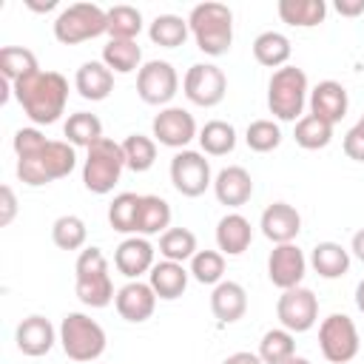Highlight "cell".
I'll return each mask as SVG.
<instances>
[{"label": "cell", "mask_w": 364, "mask_h": 364, "mask_svg": "<svg viewBox=\"0 0 364 364\" xmlns=\"http://www.w3.org/2000/svg\"><path fill=\"white\" fill-rule=\"evenodd\" d=\"M199 145L208 156H228L236 148V128L225 119H210L199 128Z\"/></svg>", "instance_id": "1f68e13d"}, {"label": "cell", "mask_w": 364, "mask_h": 364, "mask_svg": "<svg viewBox=\"0 0 364 364\" xmlns=\"http://www.w3.org/2000/svg\"><path fill=\"white\" fill-rule=\"evenodd\" d=\"M34 71H40L34 51H28L23 46H3L0 48V74L9 85H14L17 80H23Z\"/></svg>", "instance_id": "e575fe53"}, {"label": "cell", "mask_w": 364, "mask_h": 364, "mask_svg": "<svg viewBox=\"0 0 364 364\" xmlns=\"http://www.w3.org/2000/svg\"><path fill=\"white\" fill-rule=\"evenodd\" d=\"M171 225V205L162 196L145 193L139 202V216H136V236H154L165 233Z\"/></svg>", "instance_id": "f546056e"}, {"label": "cell", "mask_w": 364, "mask_h": 364, "mask_svg": "<svg viewBox=\"0 0 364 364\" xmlns=\"http://www.w3.org/2000/svg\"><path fill=\"white\" fill-rule=\"evenodd\" d=\"M185 97L199 108H213L228 94V77L216 63H193L182 77Z\"/></svg>", "instance_id": "30bf717a"}, {"label": "cell", "mask_w": 364, "mask_h": 364, "mask_svg": "<svg viewBox=\"0 0 364 364\" xmlns=\"http://www.w3.org/2000/svg\"><path fill=\"white\" fill-rule=\"evenodd\" d=\"M245 142L256 154H270L282 145V128L273 119H253L245 131Z\"/></svg>", "instance_id": "7bdbcfd3"}, {"label": "cell", "mask_w": 364, "mask_h": 364, "mask_svg": "<svg viewBox=\"0 0 364 364\" xmlns=\"http://www.w3.org/2000/svg\"><path fill=\"white\" fill-rule=\"evenodd\" d=\"M139 202H142V193H117L114 202L108 205V225L117 230V233H134L136 236V216H139Z\"/></svg>", "instance_id": "8d00e7d4"}, {"label": "cell", "mask_w": 364, "mask_h": 364, "mask_svg": "<svg viewBox=\"0 0 364 364\" xmlns=\"http://www.w3.org/2000/svg\"><path fill=\"white\" fill-rule=\"evenodd\" d=\"M310 97V85H307V74L296 65H284L279 71H273L270 82H267V108L276 119L282 122H299L304 114Z\"/></svg>", "instance_id": "8992f818"}, {"label": "cell", "mask_w": 364, "mask_h": 364, "mask_svg": "<svg viewBox=\"0 0 364 364\" xmlns=\"http://www.w3.org/2000/svg\"><path fill=\"white\" fill-rule=\"evenodd\" d=\"M154 253L156 250H154V245L145 236H128L114 250V267L122 276H128L131 282H136L142 273H151V267L156 264Z\"/></svg>", "instance_id": "ffe728a7"}, {"label": "cell", "mask_w": 364, "mask_h": 364, "mask_svg": "<svg viewBox=\"0 0 364 364\" xmlns=\"http://www.w3.org/2000/svg\"><path fill=\"white\" fill-rule=\"evenodd\" d=\"M46 142V134L40 131V128H20L17 134H14V154L17 156H26V154H31V151H37L40 145Z\"/></svg>", "instance_id": "ee69618b"}, {"label": "cell", "mask_w": 364, "mask_h": 364, "mask_svg": "<svg viewBox=\"0 0 364 364\" xmlns=\"http://www.w3.org/2000/svg\"><path fill=\"white\" fill-rule=\"evenodd\" d=\"M290 54H293V46H290L287 34H282V31H262L253 40V57L264 68H276V71L284 68Z\"/></svg>", "instance_id": "83f0119b"}, {"label": "cell", "mask_w": 364, "mask_h": 364, "mask_svg": "<svg viewBox=\"0 0 364 364\" xmlns=\"http://www.w3.org/2000/svg\"><path fill=\"white\" fill-rule=\"evenodd\" d=\"M350 253H353L358 262H364V228L353 233V242H350Z\"/></svg>", "instance_id": "681fc988"}, {"label": "cell", "mask_w": 364, "mask_h": 364, "mask_svg": "<svg viewBox=\"0 0 364 364\" xmlns=\"http://www.w3.org/2000/svg\"><path fill=\"white\" fill-rule=\"evenodd\" d=\"M74 290L77 299L85 307H108L114 301V282H111V267L108 259L100 247H82L74 264Z\"/></svg>", "instance_id": "277c9868"}, {"label": "cell", "mask_w": 364, "mask_h": 364, "mask_svg": "<svg viewBox=\"0 0 364 364\" xmlns=\"http://www.w3.org/2000/svg\"><path fill=\"white\" fill-rule=\"evenodd\" d=\"M188 279H191V270H185L182 262H156L148 273V284L154 287L156 299H165V301H173L179 299L185 290H188Z\"/></svg>", "instance_id": "d4e9b609"}, {"label": "cell", "mask_w": 364, "mask_h": 364, "mask_svg": "<svg viewBox=\"0 0 364 364\" xmlns=\"http://www.w3.org/2000/svg\"><path fill=\"white\" fill-rule=\"evenodd\" d=\"M276 318L293 336L313 330L316 321H318V299H316V293L310 287H301V284L290 287V290H282V296L276 301Z\"/></svg>", "instance_id": "7c38bea8"}, {"label": "cell", "mask_w": 364, "mask_h": 364, "mask_svg": "<svg viewBox=\"0 0 364 364\" xmlns=\"http://www.w3.org/2000/svg\"><path fill=\"white\" fill-rule=\"evenodd\" d=\"M151 136L165 145V148H176V151H185V145L191 139L199 136L196 131V119L191 111L179 108V105H168V108H159V114L154 117L151 122Z\"/></svg>", "instance_id": "5bb4252c"}, {"label": "cell", "mask_w": 364, "mask_h": 364, "mask_svg": "<svg viewBox=\"0 0 364 364\" xmlns=\"http://www.w3.org/2000/svg\"><path fill=\"white\" fill-rule=\"evenodd\" d=\"M304 273H307V256H304V250L299 245H293V242L273 245V250L267 256V279L279 290L299 287Z\"/></svg>", "instance_id": "9a60e30c"}, {"label": "cell", "mask_w": 364, "mask_h": 364, "mask_svg": "<svg viewBox=\"0 0 364 364\" xmlns=\"http://www.w3.org/2000/svg\"><path fill=\"white\" fill-rule=\"evenodd\" d=\"M191 276L199 284H219L225 282V256L219 250H196L191 259Z\"/></svg>", "instance_id": "b9f144b4"}, {"label": "cell", "mask_w": 364, "mask_h": 364, "mask_svg": "<svg viewBox=\"0 0 364 364\" xmlns=\"http://www.w3.org/2000/svg\"><path fill=\"white\" fill-rule=\"evenodd\" d=\"M253 242V228L242 213H225L216 225V247L222 256H242Z\"/></svg>", "instance_id": "cb8c5ba5"}, {"label": "cell", "mask_w": 364, "mask_h": 364, "mask_svg": "<svg viewBox=\"0 0 364 364\" xmlns=\"http://www.w3.org/2000/svg\"><path fill=\"white\" fill-rule=\"evenodd\" d=\"M276 11H279L282 23H287L293 28H313V26L324 23L327 3L324 0H279Z\"/></svg>", "instance_id": "4316f807"}, {"label": "cell", "mask_w": 364, "mask_h": 364, "mask_svg": "<svg viewBox=\"0 0 364 364\" xmlns=\"http://www.w3.org/2000/svg\"><path fill=\"white\" fill-rule=\"evenodd\" d=\"M14 341L23 355L40 358V355L51 353V347L60 341V333L54 330V324L46 316H26L14 330Z\"/></svg>", "instance_id": "2e32d148"}, {"label": "cell", "mask_w": 364, "mask_h": 364, "mask_svg": "<svg viewBox=\"0 0 364 364\" xmlns=\"http://www.w3.org/2000/svg\"><path fill=\"white\" fill-rule=\"evenodd\" d=\"M344 154L353 159V162H364V131L358 125H353L347 134H344Z\"/></svg>", "instance_id": "f6af8a7d"}, {"label": "cell", "mask_w": 364, "mask_h": 364, "mask_svg": "<svg viewBox=\"0 0 364 364\" xmlns=\"http://www.w3.org/2000/svg\"><path fill=\"white\" fill-rule=\"evenodd\" d=\"M307 264L321 276V279H341L350 270V250L341 247L338 242H318L310 250Z\"/></svg>", "instance_id": "484cf974"}, {"label": "cell", "mask_w": 364, "mask_h": 364, "mask_svg": "<svg viewBox=\"0 0 364 364\" xmlns=\"http://www.w3.org/2000/svg\"><path fill=\"white\" fill-rule=\"evenodd\" d=\"M14 100L34 125H54L68 102V80L60 71H34L11 85Z\"/></svg>", "instance_id": "6da1fadb"}, {"label": "cell", "mask_w": 364, "mask_h": 364, "mask_svg": "<svg viewBox=\"0 0 364 364\" xmlns=\"http://www.w3.org/2000/svg\"><path fill=\"white\" fill-rule=\"evenodd\" d=\"M171 185L188 196L196 199L202 196L210 185H213V173H210V162L205 159L202 151H176L171 159Z\"/></svg>", "instance_id": "8fae6325"}, {"label": "cell", "mask_w": 364, "mask_h": 364, "mask_svg": "<svg viewBox=\"0 0 364 364\" xmlns=\"http://www.w3.org/2000/svg\"><path fill=\"white\" fill-rule=\"evenodd\" d=\"M210 313L219 324H236L247 313V290L239 282H219L210 293Z\"/></svg>", "instance_id": "7402d4cb"}, {"label": "cell", "mask_w": 364, "mask_h": 364, "mask_svg": "<svg viewBox=\"0 0 364 364\" xmlns=\"http://www.w3.org/2000/svg\"><path fill=\"white\" fill-rule=\"evenodd\" d=\"M26 6H28L31 11H51V9H57V0H46V3H34V0H26Z\"/></svg>", "instance_id": "f907efd6"}, {"label": "cell", "mask_w": 364, "mask_h": 364, "mask_svg": "<svg viewBox=\"0 0 364 364\" xmlns=\"http://www.w3.org/2000/svg\"><path fill=\"white\" fill-rule=\"evenodd\" d=\"M125 168V154H122V142H114L108 136H102L100 142H94L85 154L82 162V185L91 193H111L114 185L119 182Z\"/></svg>", "instance_id": "52a82bcc"}, {"label": "cell", "mask_w": 364, "mask_h": 364, "mask_svg": "<svg viewBox=\"0 0 364 364\" xmlns=\"http://www.w3.org/2000/svg\"><path fill=\"white\" fill-rule=\"evenodd\" d=\"M191 28H188V20H182L179 14H156L148 26V37L154 46H162V48H176L188 40Z\"/></svg>", "instance_id": "836d02e7"}, {"label": "cell", "mask_w": 364, "mask_h": 364, "mask_svg": "<svg viewBox=\"0 0 364 364\" xmlns=\"http://www.w3.org/2000/svg\"><path fill=\"white\" fill-rule=\"evenodd\" d=\"M213 193L225 208H242L253 196V179L242 165H228L213 176Z\"/></svg>", "instance_id": "44dd1931"}, {"label": "cell", "mask_w": 364, "mask_h": 364, "mask_svg": "<svg viewBox=\"0 0 364 364\" xmlns=\"http://www.w3.org/2000/svg\"><path fill=\"white\" fill-rule=\"evenodd\" d=\"M63 136H65L68 145L88 151L94 142L102 139V122H100V117L91 114V111H77V114H71V117L65 119Z\"/></svg>", "instance_id": "f1b7e54d"}, {"label": "cell", "mask_w": 364, "mask_h": 364, "mask_svg": "<svg viewBox=\"0 0 364 364\" xmlns=\"http://www.w3.org/2000/svg\"><path fill=\"white\" fill-rule=\"evenodd\" d=\"M122 154H125V168L134 173H145L156 162V139L145 134H128L122 139Z\"/></svg>", "instance_id": "d590c367"}, {"label": "cell", "mask_w": 364, "mask_h": 364, "mask_svg": "<svg viewBox=\"0 0 364 364\" xmlns=\"http://www.w3.org/2000/svg\"><path fill=\"white\" fill-rule=\"evenodd\" d=\"M336 11L341 17H358L364 14V0H336Z\"/></svg>", "instance_id": "7dc6e473"}, {"label": "cell", "mask_w": 364, "mask_h": 364, "mask_svg": "<svg viewBox=\"0 0 364 364\" xmlns=\"http://www.w3.org/2000/svg\"><path fill=\"white\" fill-rule=\"evenodd\" d=\"M179 91V74L168 60H148L136 71V94L145 105H165Z\"/></svg>", "instance_id": "4fadbf2b"}, {"label": "cell", "mask_w": 364, "mask_h": 364, "mask_svg": "<svg viewBox=\"0 0 364 364\" xmlns=\"http://www.w3.org/2000/svg\"><path fill=\"white\" fill-rule=\"evenodd\" d=\"M259 228L273 245H287L301 233V213L287 202H273L262 210Z\"/></svg>", "instance_id": "ac0fdd59"}, {"label": "cell", "mask_w": 364, "mask_h": 364, "mask_svg": "<svg viewBox=\"0 0 364 364\" xmlns=\"http://www.w3.org/2000/svg\"><path fill=\"white\" fill-rule=\"evenodd\" d=\"M310 114H316L318 119L336 125L347 117V108H350V97H347V88L336 80H321L316 88H310Z\"/></svg>", "instance_id": "d6986e66"}, {"label": "cell", "mask_w": 364, "mask_h": 364, "mask_svg": "<svg viewBox=\"0 0 364 364\" xmlns=\"http://www.w3.org/2000/svg\"><path fill=\"white\" fill-rule=\"evenodd\" d=\"M287 364H310V361H307V358H301V355H293Z\"/></svg>", "instance_id": "f5cc1de1"}, {"label": "cell", "mask_w": 364, "mask_h": 364, "mask_svg": "<svg viewBox=\"0 0 364 364\" xmlns=\"http://www.w3.org/2000/svg\"><path fill=\"white\" fill-rule=\"evenodd\" d=\"M14 216H17V196H14L11 185H3L0 188V225L9 228L14 222Z\"/></svg>", "instance_id": "bcb514c9"}, {"label": "cell", "mask_w": 364, "mask_h": 364, "mask_svg": "<svg viewBox=\"0 0 364 364\" xmlns=\"http://www.w3.org/2000/svg\"><path fill=\"white\" fill-rule=\"evenodd\" d=\"M114 307H117V313L125 318V321H131V324H142V321H148L151 316H154V310H156V293H154V287L148 284V282H128V284H122L119 290H117V296H114Z\"/></svg>", "instance_id": "e0dca14e"}, {"label": "cell", "mask_w": 364, "mask_h": 364, "mask_svg": "<svg viewBox=\"0 0 364 364\" xmlns=\"http://www.w3.org/2000/svg\"><path fill=\"white\" fill-rule=\"evenodd\" d=\"M77 168V151L65 139H46L37 151L17 156V179L28 188H43L65 179Z\"/></svg>", "instance_id": "7a4b0ae2"}, {"label": "cell", "mask_w": 364, "mask_h": 364, "mask_svg": "<svg viewBox=\"0 0 364 364\" xmlns=\"http://www.w3.org/2000/svg\"><path fill=\"white\" fill-rule=\"evenodd\" d=\"M256 355L262 358V364H287L296 355V336L284 327H273L262 336Z\"/></svg>", "instance_id": "d6a6232c"}, {"label": "cell", "mask_w": 364, "mask_h": 364, "mask_svg": "<svg viewBox=\"0 0 364 364\" xmlns=\"http://www.w3.org/2000/svg\"><path fill=\"white\" fill-rule=\"evenodd\" d=\"M142 31V11L134 6H111L108 9V37L111 40H136Z\"/></svg>", "instance_id": "60d3db41"}, {"label": "cell", "mask_w": 364, "mask_h": 364, "mask_svg": "<svg viewBox=\"0 0 364 364\" xmlns=\"http://www.w3.org/2000/svg\"><path fill=\"white\" fill-rule=\"evenodd\" d=\"M222 364H262V358L256 353H247V350H239V353H230Z\"/></svg>", "instance_id": "c3c4849f"}, {"label": "cell", "mask_w": 364, "mask_h": 364, "mask_svg": "<svg viewBox=\"0 0 364 364\" xmlns=\"http://www.w3.org/2000/svg\"><path fill=\"white\" fill-rule=\"evenodd\" d=\"M355 125H358V128H361V131H364V117H361V119H358V122H355Z\"/></svg>", "instance_id": "db71d44e"}, {"label": "cell", "mask_w": 364, "mask_h": 364, "mask_svg": "<svg viewBox=\"0 0 364 364\" xmlns=\"http://www.w3.org/2000/svg\"><path fill=\"white\" fill-rule=\"evenodd\" d=\"M57 333H60L63 353L71 361H80V364L97 361L105 353V344H108V336H105L102 324L94 321L85 313H65Z\"/></svg>", "instance_id": "5b68a950"}, {"label": "cell", "mask_w": 364, "mask_h": 364, "mask_svg": "<svg viewBox=\"0 0 364 364\" xmlns=\"http://www.w3.org/2000/svg\"><path fill=\"white\" fill-rule=\"evenodd\" d=\"M74 88L80 91L82 100L91 102H102L108 100V94L114 91V71L102 63V60H88L77 68L74 74Z\"/></svg>", "instance_id": "603a6c76"}, {"label": "cell", "mask_w": 364, "mask_h": 364, "mask_svg": "<svg viewBox=\"0 0 364 364\" xmlns=\"http://www.w3.org/2000/svg\"><path fill=\"white\" fill-rule=\"evenodd\" d=\"M191 37L196 40V48L208 57H222L233 46V11L225 3H199L188 14Z\"/></svg>", "instance_id": "3957f363"}, {"label": "cell", "mask_w": 364, "mask_h": 364, "mask_svg": "<svg viewBox=\"0 0 364 364\" xmlns=\"http://www.w3.org/2000/svg\"><path fill=\"white\" fill-rule=\"evenodd\" d=\"M293 139H296V145L304 148V151L327 148L330 139H333V125L324 122V119H318L316 114H304V117L296 122V128H293Z\"/></svg>", "instance_id": "74e56055"}, {"label": "cell", "mask_w": 364, "mask_h": 364, "mask_svg": "<svg viewBox=\"0 0 364 364\" xmlns=\"http://www.w3.org/2000/svg\"><path fill=\"white\" fill-rule=\"evenodd\" d=\"M102 63L114 71V74H131L139 71L142 65V48L136 46V40H108L102 46Z\"/></svg>", "instance_id": "4dcf8cb0"}, {"label": "cell", "mask_w": 364, "mask_h": 364, "mask_svg": "<svg viewBox=\"0 0 364 364\" xmlns=\"http://www.w3.org/2000/svg\"><path fill=\"white\" fill-rule=\"evenodd\" d=\"M358 327L347 313H330L318 324V350L330 364H350L358 355Z\"/></svg>", "instance_id": "9c48e42d"}, {"label": "cell", "mask_w": 364, "mask_h": 364, "mask_svg": "<svg viewBox=\"0 0 364 364\" xmlns=\"http://www.w3.org/2000/svg\"><path fill=\"white\" fill-rule=\"evenodd\" d=\"M355 307L364 313V279L355 284Z\"/></svg>", "instance_id": "816d5d0a"}, {"label": "cell", "mask_w": 364, "mask_h": 364, "mask_svg": "<svg viewBox=\"0 0 364 364\" xmlns=\"http://www.w3.org/2000/svg\"><path fill=\"white\" fill-rule=\"evenodd\" d=\"M85 239H88V228L80 216L74 213H63L54 219L51 225V242L60 247V250H82L85 247Z\"/></svg>", "instance_id": "ab89813d"}, {"label": "cell", "mask_w": 364, "mask_h": 364, "mask_svg": "<svg viewBox=\"0 0 364 364\" xmlns=\"http://www.w3.org/2000/svg\"><path fill=\"white\" fill-rule=\"evenodd\" d=\"M196 236H193V230H188V228H168L162 236H159V253H162V259H168V262H191L193 256H196Z\"/></svg>", "instance_id": "f35d334b"}, {"label": "cell", "mask_w": 364, "mask_h": 364, "mask_svg": "<svg viewBox=\"0 0 364 364\" xmlns=\"http://www.w3.org/2000/svg\"><path fill=\"white\" fill-rule=\"evenodd\" d=\"M108 34V9L97 3H71L54 20V37L63 46H77Z\"/></svg>", "instance_id": "ba28073f"}]
</instances>
